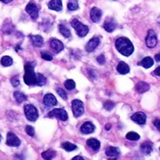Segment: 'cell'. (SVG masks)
Wrapping results in <instances>:
<instances>
[{
	"instance_id": "6da1fadb",
	"label": "cell",
	"mask_w": 160,
	"mask_h": 160,
	"mask_svg": "<svg viewBox=\"0 0 160 160\" xmlns=\"http://www.w3.org/2000/svg\"><path fill=\"white\" fill-rule=\"evenodd\" d=\"M116 49L124 56H130L134 52V45L127 38H119L115 42Z\"/></svg>"
},
{
	"instance_id": "f546056e",
	"label": "cell",
	"mask_w": 160,
	"mask_h": 160,
	"mask_svg": "<svg viewBox=\"0 0 160 160\" xmlns=\"http://www.w3.org/2000/svg\"><path fill=\"white\" fill-rule=\"evenodd\" d=\"M62 149H64L66 151H73L75 149H77V145L71 144V143H63L62 144Z\"/></svg>"
},
{
	"instance_id": "484cf974",
	"label": "cell",
	"mask_w": 160,
	"mask_h": 160,
	"mask_svg": "<svg viewBox=\"0 0 160 160\" xmlns=\"http://www.w3.org/2000/svg\"><path fill=\"white\" fill-rule=\"evenodd\" d=\"M41 156H42L43 159H52V158H54L56 156V152L54 150H52V149H48V150L42 152Z\"/></svg>"
},
{
	"instance_id": "ac0fdd59",
	"label": "cell",
	"mask_w": 160,
	"mask_h": 160,
	"mask_svg": "<svg viewBox=\"0 0 160 160\" xmlns=\"http://www.w3.org/2000/svg\"><path fill=\"white\" fill-rule=\"evenodd\" d=\"M48 8L54 11H61L62 10V1L61 0H51L48 3Z\"/></svg>"
},
{
	"instance_id": "5b68a950",
	"label": "cell",
	"mask_w": 160,
	"mask_h": 160,
	"mask_svg": "<svg viewBox=\"0 0 160 160\" xmlns=\"http://www.w3.org/2000/svg\"><path fill=\"white\" fill-rule=\"evenodd\" d=\"M72 110H73V114L74 116L80 117L81 115L84 114V103H82L80 99H74L72 101Z\"/></svg>"
},
{
	"instance_id": "d6a6232c",
	"label": "cell",
	"mask_w": 160,
	"mask_h": 160,
	"mask_svg": "<svg viewBox=\"0 0 160 160\" xmlns=\"http://www.w3.org/2000/svg\"><path fill=\"white\" fill-rule=\"evenodd\" d=\"M64 86H65V87H66L68 91H72V90H74V88L76 87V84H75V82L73 80H67L66 82H65Z\"/></svg>"
},
{
	"instance_id": "44dd1931",
	"label": "cell",
	"mask_w": 160,
	"mask_h": 160,
	"mask_svg": "<svg viewBox=\"0 0 160 160\" xmlns=\"http://www.w3.org/2000/svg\"><path fill=\"white\" fill-rule=\"evenodd\" d=\"M31 40L35 47H41L43 45V38L40 35H31Z\"/></svg>"
},
{
	"instance_id": "8fae6325",
	"label": "cell",
	"mask_w": 160,
	"mask_h": 160,
	"mask_svg": "<svg viewBox=\"0 0 160 160\" xmlns=\"http://www.w3.org/2000/svg\"><path fill=\"white\" fill-rule=\"evenodd\" d=\"M43 104L47 107H52L57 104V99L56 97L51 93H47L43 98Z\"/></svg>"
},
{
	"instance_id": "f1b7e54d",
	"label": "cell",
	"mask_w": 160,
	"mask_h": 160,
	"mask_svg": "<svg viewBox=\"0 0 160 160\" xmlns=\"http://www.w3.org/2000/svg\"><path fill=\"white\" fill-rule=\"evenodd\" d=\"M79 8V3L78 0H69L68 2V9L70 11H75Z\"/></svg>"
},
{
	"instance_id": "7402d4cb",
	"label": "cell",
	"mask_w": 160,
	"mask_h": 160,
	"mask_svg": "<svg viewBox=\"0 0 160 160\" xmlns=\"http://www.w3.org/2000/svg\"><path fill=\"white\" fill-rule=\"evenodd\" d=\"M117 71L122 75L128 74L130 72V67L125 63V62H120L117 66Z\"/></svg>"
},
{
	"instance_id": "ab89813d",
	"label": "cell",
	"mask_w": 160,
	"mask_h": 160,
	"mask_svg": "<svg viewBox=\"0 0 160 160\" xmlns=\"http://www.w3.org/2000/svg\"><path fill=\"white\" fill-rule=\"evenodd\" d=\"M153 124H154V126L159 130L160 131V120H154V122H153Z\"/></svg>"
},
{
	"instance_id": "7bdbcfd3",
	"label": "cell",
	"mask_w": 160,
	"mask_h": 160,
	"mask_svg": "<svg viewBox=\"0 0 160 160\" xmlns=\"http://www.w3.org/2000/svg\"><path fill=\"white\" fill-rule=\"evenodd\" d=\"M73 160H84V158H82V156H76L73 158Z\"/></svg>"
},
{
	"instance_id": "e575fe53",
	"label": "cell",
	"mask_w": 160,
	"mask_h": 160,
	"mask_svg": "<svg viewBox=\"0 0 160 160\" xmlns=\"http://www.w3.org/2000/svg\"><path fill=\"white\" fill-rule=\"evenodd\" d=\"M11 84L13 87H19L20 86V81H19V76H14L11 79Z\"/></svg>"
},
{
	"instance_id": "3957f363",
	"label": "cell",
	"mask_w": 160,
	"mask_h": 160,
	"mask_svg": "<svg viewBox=\"0 0 160 160\" xmlns=\"http://www.w3.org/2000/svg\"><path fill=\"white\" fill-rule=\"evenodd\" d=\"M71 25H72V27L76 29L77 34L81 38L86 37V35L88 33V28L86 25H84V24H82L79 20L74 19L72 22H71Z\"/></svg>"
},
{
	"instance_id": "ffe728a7",
	"label": "cell",
	"mask_w": 160,
	"mask_h": 160,
	"mask_svg": "<svg viewBox=\"0 0 160 160\" xmlns=\"http://www.w3.org/2000/svg\"><path fill=\"white\" fill-rule=\"evenodd\" d=\"M152 143L150 141H144V144H141L140 145V150L143 151L144 154H149V153L152 151Z\"/></svg>"
},
{
	"instance_id": "d4e9b609",
	"label": "cell",
	"mask_w": 160,
	"mask_h": 160,
	"mask_svg": "<svg viewBox=\"0 0 160 160\" xmlns=\"http://www.w3.org/2000/svg\"><path fill=\"white\" fill-rule=\"evenodd\" d=\"M58 29H59V32H60V33L63 35L64 38H68L71 37V33H70L69 29H68L66 26H64V25H59Z\"/></svg>"
},
{
	"instance_id": "1f68e13d",
	"label": "cell",
	"mask_w": 160,
	"mask_h": 160,
	"mask_svg": "<svg viewBox=\"0 0 160 160\" xmlns=\"http://www.w3.org/2000/svg\"><path fill=\"white\" fill-rule=\"evenodd\" d=\"M46 84V78L42 75V74H40L38 73V82H37V86L38 87H42Z\"/></svg>"
},
{
	"instance_id": "d590c367",
	"label": "cell",
	"mask_w": 160,
	"mask_h": 160,
	"mask_svg": "<svg viewBox=\"0 0 160 160\" xmlns=\"http://www.w3.org/2000/svg\"><path fill=\"white\" fill-rule=\"evenodd\" d=\"M41 58L44 59V60H47V61H51L53 59L52 55L48 52H41Z\"/></svg>"
},
{
	"instance_id": "4dcf8cb0",
	"label": "cell",
	"mask_w": 160,
	"mask_h": 160,
	"mask_svg": "<svg viewBox=\"0 0 160 160\" xmlns=\"http://www.w3.org/2000/svg\"><path fill=\"white\" fill-rule=\"evenodd\" d=\"M140 135L137 134V133H135V132H130L127 134L126 136V139L129 140H133V141H136V140H140Z\"/></svg>"
},
{
	"instance_id": "83f0119b",
	"label": "cell",
	"mask_w": 160,
	"mask_h": 160,
	"mask_svg": "<svg viewBox=\"0 0 160 160\" xmlns=\"http://www.w3.org/2000/svg\"><path fill=\"white\" fill-rule=\"evenodd\" d=\"M13 64V59H12L10 56H4L1 59V65L4 67H9Z\"/></svg>"
},
{
	"instance_id": "bcb514c9",
	"label": "cell",
	"mask_w": 160,
	"mask_h": 160,
	"mask_svg": "<svg viewBox=\"0 0 160 160\" xmlns=\"http://www.w3.org/2000/svg\"><path fill=\"white\" fill-rule=\"evenodd\" d=\"M0 140H1V135H0Z\"/></svg>"
},
{
	"instance_id": "cb8c5ba5",
	"label": "cell",
	"mask_w": 160,
	"mask_h": 160,
	"mask_svg": "<svg viewBox=\"0 0 160 160\" xmlns=\"http://www.w3.org/2000/svg\"><path fill=\"white\" fill-rule=\"evenodd\" d=\"M153 63H154V62H153L152 58H150V57H145V58H144L143 60L140 62V65H141V66L146 68V69H149V68H150L152 66Z\"/></svg>"
},
{
	"instance_id": "52a82bcc",
	"label": "cell",
	"mask_w": 160,
	"mask_h": 160,
	"mask_svg": "<svg viewBox=\"0 0 160 160\" xmlns=\"http://www.w3.org/2000/svg\"><path fill=\"white\" fill-rule=\"evenodd\" d=\"M26 11L33 20H37L38 19V7L33 1H31L27 5Z\"/></svg>"
},
{
	"instance_id": "ba28073f",
	"label": "cell",
	"mask_w": 160,
	"mask_h": 160,
	"mask_svg": "<svg viewBox=\"0 0 160 160\" xmlns=\"http://www.w3.org/2000/svg\"><path fill=\"white\" fill-rule=\"evenodd\" d=\"M146 46L149 47V48H154L157 44V35L154 33V31L149 29V33H147V37L145 39Z\"/></svg>"
},
{
	"instance_id": "e0dca14e",
	"label": "cell",
	"mask_w": 160,
	"mask_h": 160,
	"mask_svg": "<svg viewBox=\"0 0 160 160\" xmlns=\"http://www.w3.org/2000/svg\"><path fill=\"white\" fill-rule=\"evenodd\" d=\"M106 155L108 157H112V158H118V156L120 155V150L117 149V147L114 146H110L108 147L105 151Z\"/></svg>"
},
{
	"instance_id": "ee69618b",
	"label": "cell",
	"mask_w": 160,
	"mask_h": 160,
	"mask_svg": "<svg viewBox=\"0 0 160 160\" xmlns=\"http://www.w3.org/2000/svg\"><path fill=\"white\" fill-rule=\"evenodd\" d=\"M0 1L3 2V3H6V4H7V3H10V2H12V1H13V0H0Z\"/></svg>"
},
{
	"instance_id": "9a60e30c",
	"label": "cell",
	"mask_w": 160,
	"mask_h": 160,
	"mask_svg": "<svg viewBox=\"0 0 160 160\" xmlns=\"http://www.w3.org/2000/svg\"><path fill=\"white\" fill-rule=\"evenodd\" d=\"M94 130H96V127H94V125L91 122H86V123L82 124V127H81V132L82 134H86V135L93 133Z\"/></svg>"
},
{
	"instance_id": "60d3db41",
	"label": "cell",
	"mask_w": 160,
	"mask_h": 160,
	"mask_svg": "<svg viewBox=\"0 0 160 160\" xmlns=\"http://www.w3.org/2000/svg\"><path fill=\"white\" fill-rule=\"evenodd\" d=\"M154 74L160 77V67H158V68H156V70L154 71Z\"/></svg>"
},
{
	"instance_id": "b9f144b4",
	"label": "cell",
	"mask_w": 160,
	"mask_h": 160,
	"mask_svg": "<svg viewBox=\"0 0 160 160\" xmlns=\"http://www.w3.org/2000/svg\"><path fill=\"white\" fill-rule=\"evenodd\" d=\"M155 60H156L157 62H160V53H158V54L155 55Z\"/></svg>"
},
{
	"instance_id": "d6986e66",
	"label": "cell",
	"mask_w": 160,
	"mask_h": 160,
	"mask_svg": "<svg viewBox=\"0 0 160 160\" xmlns=\"http://www.w3.org/2000/svg\"><path fill=\"white\" fill-rule=\"evenodd\" d=\"M149 90V85L145 82H139L136 86V91L139 93H144Z\"/></svg>"
},
{
	"instance_id": "f6af8a7d",
	"label": "cell",
	"mask_w": 160,
	"mask_h": 160,
	"mask_svg": "<svg viewBox=\"0 0 160 160\" xmlns=\"http://www.w3.org/2000/svg\"><path fill=\"white\" fill-rule=\"evenodd\" d=\"M111 129V125L110 124H107V125L105 126V130H110Z\"/></svg>"
},
{
	"instance_id": "8d00e7d4",
	"label": "cell",
	"mask_w": 160,
	"mask_h": 160,
	"mask_svg": "<svg viewBox=\"0 0 160 160\" xmlns=\"http://www.w3.org/2000/svg\"><path fill=\"white\" fill-rule=\"evenodd\" d=\"M26 133L29 136V137H33L34 136V129L32 126H27L26 127Z\"/></svg>"
},
{
	"instance_id": "74e56055",
	"label": "cell",
	"mask_w": 160,
	"mask_h": 160,
	"mask_svg": "<svg viewBox=\"0 0 160 160\" xmlns=\"http://www.w3.org/2000/svg\"><path fill=\"white\" fill-rule=\"evenodd\" d=\"M56 91H57V93L59 94V96H60L63 99H67V94H66V92H65L62 88H56Z\"/></svg>"
},
{
	"instance_id": "2e32d148",
	"label": "cell",
	"mask_w": 160,
	"mask_h": 160,
	"mask_svg": "<svg viewBox=\"0 0 160 160\" xmlns=\"http://www.w3.org/2000/svg\"><path fill=\"white\" fill-rule=\"evenodd\" d=\"M103 28L106 32L112 33L116 28V23L113 19H112V18H108V19L105 20V22L103 24Z\"/></svg>"
},
{
	"instance_id": "f35d334b",
	"label": "cell",
	"mask_w": 160,
	"mask_h": 160,
	"mask_svg": "<svg viewBox=\"0 0 160 160\" xmlns=\"http://www.w3.org/2000/svg\"><path fill=\"white\" fill-rule=\"evenodd\" d=\"M96 60H97V62H98L100 65H103L104 62H105V56H104L103 54H100V55L96 58Z\"/></svg>"
},
{
	"instance_id": "8992f818",
	"label": "cell",
	"mask_w": 160,
	"mask_h": 160,
	"mask_svg": "<svg viewBox=\"0 0 160 160\" xmlns=\"http://www.w3.org/2000/svg\"><path fill=\"white\" fill-rule=\"evenodd\" d=\"M47 116L49 118H58V119H60L61 121H66L68 119V114H67L66 110L62 109V108H57V109L51 110Z\"/></svg>"
},
{
	"instance_id": "4316f807",
	"label": "cell",
	"mask_w": 160,
	"mask_h": 160,
	"mask_svg": "<svg viewBox=\"0 0 160 160\" xmlns=\"http://www.w3.org/2000/svg\"><path fill=\"white\" fill-rule=\"evenodd\" d=\"M14 97L16 98V100L19 103H22V102L26 101V100H27V96H25L23 92H20V91H15L14 92Z\"/></svg>"
},
{
	"instance_id": "603a6c76",
	"label": "cell",
	"mask_w": 160,
	"mask_h": 160,
	"mask_svg": "<svg viewBox=\"0 0 160 160\" xmlns=\"http://www.w3.org/2000/svg\"><path fill=\"white\" fill-rule=\"evenodd\" d=\"M87 144L88 146L91 147L94 151L98 150L99 147H100V143H99V140H97L96 139H88L87 141Z\"/></svg>"
},
{
	"instance_id": "7c38bea8",
	"label": "cell",
	"mask_w": 160,
	"mask_h": 160,
	"mask_svg": "<svg viewBox=\"0 0 160 160\" xmlns=\"http://www.w3.org/2000/svg\"><path fill=\"white\" fill-rule=\"evenodd\" d=\"M101 16H102V12L97 7H93L91 10L90 17H91V19L93 23H98L100 21V19H101Z\"/></svg>"
},
{
	"instance_id": "4fadbf2b",
	"label": "cell",
	"mask_w": 160,
	"mask_h": 160,
	"mask_svg": "<svg viewBox=\"0 0 160 160\" xmlns=\"http://www.w3.org/2000/svg\"><path fill=\"white\" fill-rule=\"evenodd\" d=\"M132 120L136 123H138L139 125H144L146 122V116L143 112H137L132 116Z\"/></svg>"
},
{
	"instance_id": "7a4b0ae2",
	"label": "cell",
	"mask_w": 160,
	"mask_h": 160,
	"mask_svg": "<svg viewBox=\"0 0 160 160\" xmlns=\"http://www.w3.org/2000/svg\"><path fill=\"white\" fill-rule=\"evenodd\" d=\"M24 82L28 86H37L38 74L33 71V64L28 63L25 65V75H24Z\"/></svg>"
},
{
	"instance_id": "5bb4252c",
	"label": "cell",
	"mask_w": 160,
	"mask_h": 160,
	"mask_svg": "<svg viewBox=\"0 0 160 160\" xmlns=\"http://www.w3.org/2000/svg\"><path fill=\"white\" fill-rule=\"evenodd\" d=\"M99 42H100V38H96H96H91V39L87 43V45H86V49H87V52H91V51H93V50H96V48L99 45Z\"/></svg>"
},
{
	"instance_id": "30bf717a",
	"label": "cell",
	"mask_w": 160,
	"mask_h": 160,
	"mask_svg": "<svg viewBox=\"0 0 160 160\" xmlns=\"http://www.w3.org/2000/svg\"><path fill=\"white\" fill-rule=\"evenodd\" d=\"M49 45L51 47V49L54 51L55 53H59L61 52L64 49V44L61 42L60 40H58L56 38H52L49 41Z\"/></svg>"
},
{
	"instance_id": "277c9868",
	"label": "cell",
	"mask_w": 160,
	"mask_h": 160,
	"mask_svg": "<svg viewBox=\"0 0 160 160\" xmlns=\"http://www.w3.org/2000/svg\"><path fill=\"white\" fill-rule=\"evenodd\" d=\"M24 109H25V115H26L27 119L29 121L34 122V121L38 120V111L33 104H26L25 107H24Z\"/></svg>"
},
{
	"instance_id": "836d02e7",
	"label": "cell",
	"mask_w": 160,
	"mask_h": 160,
	"mask_svg": "<svg viewBox=\"0 0 160 160\" xmlns=\"http://www.w3.org/2000/svg\"><path fill=\"white\" fill-rule=\"evenodd\" d=\"M103 106H104V109L110 111V110H112V109L114 108L115 103H114V102H112V101H110V100H108V101H105V102H104Z\"/></svg>"
},
{
	"instance_id": "9c48e42d",
	"label": "cell",
	"mask_w": 160,
	"mask_h": 160,
	"mask_svg": "<svg viewBox=\"0 0 160 160\" xmlns=\"http://www.w3.org/2000/svg\"><path fill=\"white\" fill-rule=\"evenodd\" d=\"M6 144H7V145H9V146L18 147L21 144V140L13 132H9L7 134V140H6Z\"/></svg>"
}]
</instances>
